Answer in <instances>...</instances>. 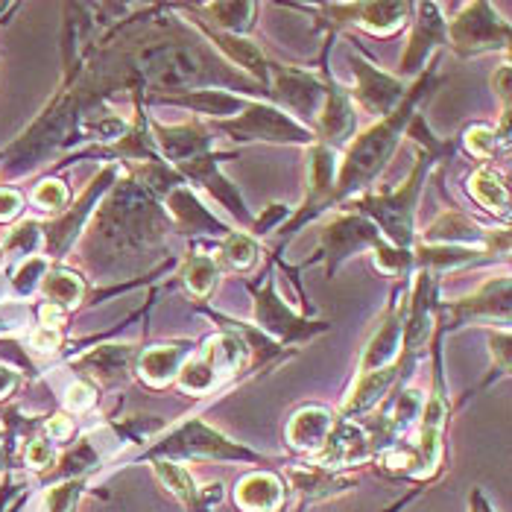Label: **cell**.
Masks as SVG:
<instances>
[{"instance_id": "6da1fadb", "label": "cell", "mask_w": 512, "mask_h": 512, "mask_svg": "<svg viewBox=\"0 0 512 512\" xmlns=\"http://www.w3.org/2000/svg\"><path fill=\"white\" fill-rule=\"evenodd\" d=\"M150 460H240V463H264L261 454L229 442L226 436H220L214 428H208L205 422H188L179 431L161 439L156 448L147 454Z\"/></svg>"}, {"instance_id": "7a4b0ae2", "label": "cell", "mask_w": 512, "mask_h": 512, "mask_svg": "<svg viewBox=\"0 0 512 512\" xmlns=\"http://www.w3.org/2000/svg\"><path fill=\"white\" fill-rule=\"evenodd\" d=\"M410 109V100H404V112ZM404 112H393L390 118L384 120L381 126L369 129L363 138H357L355 147L349 150L346 156V164H343V173H340V194H349L355 188H363L375 173L378 167L387 161V156L393 153L395 138L404 126Z\"/></svg>"}, {"instance_id": "3957f363", "label": "cell", "mask_w": 512, "mask_h": 512, "mask_svg": "<svg viewBox=\"0 0 512 512\" xmlns=\"http://www.w3.org/2000/svg\"><path fill=\"white\" fill-rule=\"evenodd\" d=\"M243 360V343L237 337H214L194 360L179 369V384L185 393H208L223 378L237 372Z\"/></svg>"}, {"instance_id": "277c9868", "label": "cell", "mask_w": 512, "mask_h": 512, "mask_svg": "<svg viewBox=\"0 0 512 512\" xmlns=\"http://www.w3.org/2000/svg\"><path fill=\"white\" fill-rule=\"evenodd\" d=\"M147 79L167 91V88H188L205 77V59L199 56L194 47H176L164 44L150 53H144V68Z\"/></svg>"}, {"instance_id": "5b68a950", "label": "cell", "mask_w": 512, "mask_h": 512, "mask_svg": "<svg viewBox=\"0 0 512 512\" xmlns=\"http://www.w3.org/2000/svg\"><path fill=\"white\" fill-rule=\"evenodd\" d=\"M226 132H232L237 138H258V141H311V132L302 129L296 120H290L278 109H267V106H249L246 115L237 120H226L223 123Z\"/></svg>"}, {"instance_id": "8992f818", "label": "cell", "mask_w": 512, "mask_h": 512, "mask_svg": "<svg viewBox=\"0 0 512 512\" xmlns=\"http://www.w3.org/2000/svg\"><path fill=\"white\" fill-rule=\"evenodd\" d=\"M419 182H422V167L410 176V182L404 185V191H398L393 197H369L360 205L381 223V229L393 237L398 246L410 243V229H413V202L419 194Z\"/></svg>"}, {"instance_id": "52a82bcc", "label": "cell", "mask_w": 512, "mask_h": 512, "mask_svg": "<svg viewBox=\"0 0 512 512\" xmlns=\"http://www.w3.org/2000/svg\"><path fill=\"white\" fill-rule=\"evenodd\" d=\"M451 39L457 50L477 53L489 47H504L510 41V30L498 24V18H492L486 3H474V6H466L463 18H457V24L451 27Z\"/></svg>"}, {"instance_id": "ba28073f", "label": "cell", "mask_w": 512, "mask_h": 512, "mask_svg": "<svg viewBox=\"0 0 512 512\" xmlns=\"http://www.w3.org/2000/svg\"><path fill=\"white\" fill-rule=\"evenodd\" d=\"M235 504L243 512H278L284 507V480L273 472H252L235 486Z\"/></svg>"}, {"instance_id": "9c48e42d", "label": "cell", "mask_w": 512, "mask_h": 512, "mask_svg": "<svg viewBox=\"0 0 512 512\" xmlns=\"http://www.w3.org/2000/svg\"><path fill=\"white\" fill-rule=\"evenodd\" d=\"M255 316H258L261 328L273 331V334L281 337V340H305V337H314L316 331H322V328H325V325H322V328H311L305 319H299L296 314H290V311L281 305V299L276 296V287H273V284H267V290L258 296Z\"/></svg>"}, {"instance_id": "30bf717a", "label": "cell", "mask_w": 512, "mask_h": 512, "mask_svg": "<svg viewBox=\"0 0 512 512\" xmlns=\"http://www.w3.org/2000/svg\"><path fill=\"white\" fill-rule=\"evenodd\" d=\"M355 74L357 100H360L369 112L387 115V118H390L395 103H401V97H404L401 85H398L393 77H387V74H381V71H375L372 65H363V62H355Z\"/></svg>"}, {"instance_id": "8fae6325", "label": "cell", "mask_w": 512, "mask_h": 512, "mask_svg": "<svg viewBox=\"0 0 512 512\" xmlns=\"http://www.w3.org/2000/svg\"><path fill=\"white\" fill-rule=\"evenodd\" d=\"M331 431H334V422L325 407H305L290 419L287 442H290V448H296L302 454H319L328 445Z\"/></svg>"}, {"instance_id": "7c38bea8", "label": "cell", "mask_w": 512, "mask_h": 512, "mask_svg": "<svg viewBox=\"0 0 512 512\" xmlns=\"http://www.w3.org/2000/svg\"><path fill=\"white\" fill-rule=\"evenodd\" d=\"M278 97L302 118L308 115H319L322 103H325V88L308 74H299V71H281L276 82Z\"/></svg>"}, {"instance_id": "4fadbf2b", "label": "cell", "mask_w": 512, "mask_h": 512, "mask_svg": "<svg viewBox=\"0 0 512 512\" xmlns=\"http://www.w3.org/2000/svg\"><path fill=\"white\" fill-rule=\"evenodd\" d=\"M325 243H328V249L334 255L331 264H337L340 258L352 255V252L363 249V246H375L378 249V232L369 223L357 220V217H346V220H337L325 232Z\"/></svg>"}, {"instance_id": "5bb4252c", "label": "cell", "mask_w": 512, "mask_h": 512, "mask_svg": "<svg viewBox=\"0 0 512 512\" xmlns=\"http://www.w3.org/2000/svg\"><path fill=\"white\" fill-rule=\"evenodd\" d=\"M156 135L161 150L167 153V158H173L179 164L199 158V153L208 144V135L202 129H197V126H170V129L156 126Z\"/></svg>"}, {"instance_id": "9a60e30c", "label": "cell", "mask_w": 512, "mask_h": 512, "mask_svg": "<svg viewBox=\"0 0 512 512\" xmlns=\"http://www.w3.org/2000/svg\"><path fill=\"white\" fill-rule=\"evenodd\" d=\"M290 477H293V486L299 489V495H302L305 501L328 498V495L346 492V489L352 486V480H349V477L331 472V469H322V466H314V469L299 466V469H293V472H290Z\"/></svg>"}, {"instance_id": "2e32d148", "label": "cell", "mask_w": 512, "mask_h": 512, "mask_svg": "<svg viewBox=\"0 0 512 512\" xmlns=\"http://www.w3.org/2000/svg\"><path fill=\"white\" fill-rule=\"evenodd\" d=\"M316 118H319L322 135H325L328 141H343V138L352 132V126H355L352 103H349V97H346L343 91H337V88H331V91L325 94V103H322V109H319Z\"/></svg>"}, {"instance_id": "e0dca14e", "label": "cell", "mask_w": 512, "mask_h": 512, "mask_svg": "<svg viewBox=\"0 0 512 512\" xmlns=\"http://www.w3.org/2000/svg\"><path fill=\"white\" fill-rule=\"evenodd\" d=\"M401 331H404V322L401 319H390L378 337L369 343L366 355L360 360V375H369V372H378V369H387V363L393 360L398 352V343H401Z\"/></svg>"}, {"instance_id": "ac0fdd59", "label": "cell", "mask_w": 512, "mask_h": 512, "mask_svg": "<svg viewBox=\"0 0 512 512\" xmlns=\"http://www.w3.org/2000/svg\"><path fill=\"white\" fill-rule=\"evenodd\" d=\"M182 360H185V349L179 346H156L150 352H144L141 357V375L150 381V384H167L179 375L182 369Z\"/></svg>"}, {"instance_id": "d6986e66", "label": "cell", "mask_w": 512, "mask_h": 512, "mask_svg": "<svg viewBox=\"0 0 512 512\" xmlns=\"http://www.w3.org/2000/svg\"><path fill=\"white\" fill-rule=\"evenodd\" d=\"M472 194L474 199H477L480 205H486L489 211L507 214V208H510V191H507V185L501 182V176L492 173V170H477V173H474Z\"/></svg>"}, {"instance_id": "ffe728a7", "label": "cell", "mask_w": 512, "mask_h": 512, "mask_svg": "<svg viewBox=\"0 0 512 512\" xmlns=\"http://www.w3.org/2000/svg\"><path fill=\"white\" fill-rule=\"evenodd\" d=\"M129 360H132V349L129 346H103V349L88 352V355L82 357V366H88L91 375L115 378V375H123L129 369Z\"/></svg>"}, {"instance_id": "44dd1931", "label": "cell", "mask_w": 512, "mask_h": 512, "mask_svg": "<svg viewBox=\"0 0 512 512\" xmlns=\"http://www.w3.org/2000/svg\"><path fill=\"white\" fill-rule=\"evenodd\" d=\"M357 12H360V24L366 30L393 33L395 27H401L407 6H401V3H369V6H357Z\"/></svg>"}, {"instance_id": "7402d4cb", "label": "cell", "mask_w": 512, "mask_h": 512, "mask_svg": "<svg viewBox=\"0 0 512 512\" xmlns=\"http://www.w3.org/2000/svg\"><path fill=\"white\" fill-rule=\"evenodd\" d=\"M214 39L220 41V47L235 59V62H240L246 71H252L255 77H267V68H264V53H261V47L258 44H252V41L246 39H237L235 33L232 36H214Z\"/></svg>"}, {"instance_id": "603a6c76", "label": "cell", "mask_w": 512, "mask_h": 512, "mask_svg": "<svg viewBox=\"0 0 512 512\" xmlns=\"http://www.w3.org/2000/svg\"><path fill=\"white\" fill-rule=\"evenodd\" d=\"M393 369H378V372H369V375H363V384L357 387L355 395L346 401V413H360V410H366V407H372L381 393L390 387V381H393Z\"/></svg>"}, {"instance_id": "cb8c5ba5", "label": "cell", "mask_w": 512, "mask_h": 512, "mask_svg": "<svg viewBox=\"0 0 512 512\" xmlns=\"http://www.w3.org/2000/svg\"><path fill=\"white\" fill-rule=\"evenodd\" d=\"M50 305H74L82 296V281L74 273H50L41 281Z\"/></svg>"}, {"instance_id": "d4e9b609", "label": "cell", "mask_w": 512, "mask_h": 512, "mask_svg": "<svg viewBox=\"0 0 512 512\" xmlns=\"http://www.w3.org/2000/svg\"><path fill=\"white\" fill-rule=\"evenodd\" d=\"M428 240H469V243H477L480 240V229L474 226L472 220L460 217V214H445L439 223L431 226L428 232Z\"/></svg>"}, {"instance_id": "484cf974", "label": "cell", "mask_w": 512, "mask_h": 512, "mask_svg": "<svg viewBox=\"0 0 512 512\" xmlns=\"http://www.w3.org/2000/svg\"><path fill=\"white\" fill-rule=\"evenodd\" d=\"M258 261V243L249 235H232L223 246V264L232 270H249Z\"/></svg>"}, {"instance_id": "4316f807", "label": "cell", "mask_w": 512, "mask_h": 512, "mask_svg": "<svg viewBox=\"0 0 512 512\" xmlns=\"http://www.w3.org/2000/svg\"><path fill=\"white\" fill-rule=\"evenodd\" d=\"M182 103L194 106L205 115H232L235 109H240V100L223 94V91H199L197 97H185Z\"/></svg>"}, {"instance_id": "83f0119b", "label": "cell", "mask_w": 512, "mask_h": 512, "mask_svg": "<svg viewBox=\"0 0 512 512\" xmlns=\"http://www.w3.org/2000/svg\"><path fill=\"white\" fill-rule=\"evenodd\" d=\"M208 12L214 18H220L217 24H223L226 30H246L252 24L255 6L252 3H214V6H208Z\"/></svg>"}, {"instance_id": "f1b7e54d", "label": "cell", "mask_w": 512, "mask_h": 512, "mask_svg": "<svg viewBox=\"0 0 512 512\" xmlns=\"http://www.w3.org/2000/svg\"><path fill=\"white\" fill-rule=\"evenodd\" d=\"M185 281H188V287H191L197 296H205V293L214 287V281H217V267H214V261H211V258H191L188 267H185Z\"/></svg>"}, {"instance_id": "f546056e", "label": "cell", "mask_w": 512, "mask_h": 512, "mask_svg": "<svg viewBox=\"0 0 512 512\" xmlns=\"http://www.w3.org/2000/svg\"><path fill=\"white\" fill-rule=\"evenodd\" d=\"M33 199L39 202L41 208H47V211H59L65 205V199H68V191H65L62 182H44V185L36 188Z\"/></svg>"}, {"instance_id": "4dcf8cb0", "label": "cell", "mask_w": 512, "mask_h": 512, "mask_svg": "<svg viewBox=\"0 0 512 512\" xmlns=\"http://www.w3.org/2000/svg\"><path fill=\"white\" fill-rule=\"evenodd\" d=\"M94 401H97L94 387H91V384H82V381H77V384L68 390V398H65L68 410H74V413H85V410H91V407H94Z\"/></svg>"}, {"instance_id": "1f68e13d", "label": "cell", "mask_w": 512, "mask_h": 512, "mask_svg": "<svg viewBox=\"0 0 512 512\" xmlns=\"http://www.w3.org/2000/svg\"><path fill=\"white\" fill-rule=\"evenodd\" d=\"M466 138H469V150L477 153V156H489L495 150V132L486 129V126H474V129H469Z\"/></svg>"}, {"instance_id": "d6a6232c", "label": "cell", "mask_w": 512, "mask_h": 512, "mask_svg": "<svg viewBox=\"0 0 512 512\" xmlns=\"http://www.w3.org/2000/svg\"><path fill=\"white\" fill-rule=\"evenodd\" d=\"M50 463H53V448H50V442L36 439V442L27 445V466H33V469H47Z\"/></svg>"}, {"instance_id": "836d02e7", "label": "cell", "mask_w": 512, "mask_h": 512, "mask_svg": "<svg viewBox=\"0 0 512 512\" xmlns=\"http://www.w3.org/2000/svg\"><path fill=\"white\" fill-rule=\"evenodd\" d=\"M59 343H62L59 331H56V328H47V325H41V328H36V331L30 334V346L39 349V352H56Z\"/></svg>"}, {"instance_id": "e575fe53", "label": "cell", "mask_w": 512, "mask_h": 512, "mask_svg": "<svg viewBox=\"0 0 512 512\" xmlns=\"http://www.w3.org/2000/svg\"><path fill=\"white\" fill-rule=\"evenodd\" d=\"M47 267V261L44 258H30L21 270H18V278H15V284L21 287V290H33V284H36V278H33V273L36 270H44Z\"/></svg>"}, {"instance_id": "d590c367", "label": "cell", "mask_w": 512, "mask_h": 512, "mask_svg": "<svg viewBox=\"0 0 512 512\" xmlns=\"http://www.w3.org/2000/svg\"><path fill=\"white\" fill-rule=\"evenodd\" d=\"M18 208H21V197H18L15 191L0 188V220L15 217V214H18Z\"/></svg>"}, {"instance_id": "8d00e7d4", "label": "cell", "mask_w": 512, "mask_h": 512, "mask_svg": "<svg viewBox=\"0 0 512 512\" xmlns=\"http://www.w3.org/2000/svg\"><path fill=\"white\" fill-rule=\"evenodd\" d=\"M47 434H50V439H68V436H71V419L53 416V419L47 422Z\"/></svg>"}, {"instance_id": "74e56055", "label": "cell", "mask_w": 512, "mask_h": 512, "mask_svg": "<svg viewBox=\"0 0 512 512\" xmlns=\"http://www.w3.org/2000/svg\"><path fill=\"white\" fill-rule=\"evenodd\" d=\"M62 319V308L59 305H47V308H41V322L47 325V328H56V322Z\"/></svg>"}, {"instance_id": "f35d334b", "label": "cell", "mask_w": 512, "mask_h": 512, "mask_svg": "<svg viewBox=\"0 0 512 512\" xmlns=\"http://www.w3.org/2000/svg\"><path fill=\"white\" fill-rule=\"evenodd\" d=\"M18 384V375L12 372V369H6V366H0V395H6L12 387Z\"/></svg>"}, {"instance_id": "ab89813d", "label": "cell", "mask_w": 512, "mask_h": 512, "mask_svg": "<svg viewBox=\"0 0 512 512\" xmlns=\"http://www.w3.org/2000/svg\"><path fill=\"white\" fill-rule=\"evenodd\" d=\"M469 512H495L492 510V504L483 498V492L480 489H474L472 492V504H469Z\"/></svg>"}]
</instances>
